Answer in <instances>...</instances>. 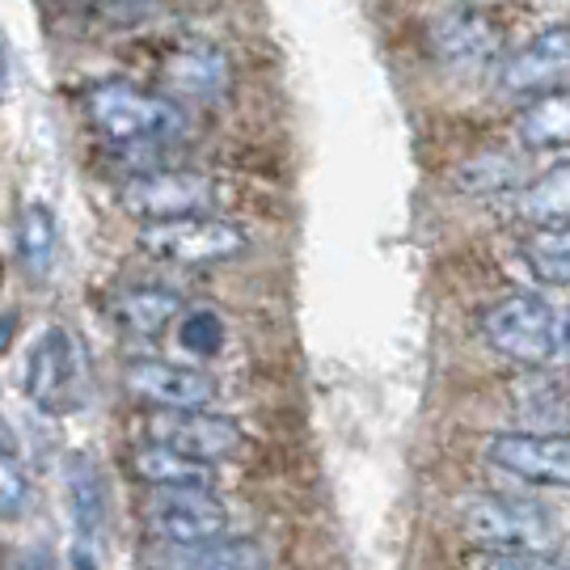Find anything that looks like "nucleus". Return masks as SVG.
<instances>
[{"label":"nucleus","instance_id":"nucleus-8","mask_svg":"<svg viewBox=\"0 0 570 570\" xmlns=\"http://www.w3.org/2000/svg\"><path fill=\"white\" fill-rule=\"evenodd\" d=\"M148 532H157L169 546H204L228 532V508L212 490L174 487L148 508Z\"/></svg>","mask_w":570,"mask_h":570},{"label":"nucleus","instance_id":"nucleus-7","mask_svg":"<svg viewBox=\"0 0 570 570\" xmlns=\"http://www.w3.org/2000/svg\"><path fill=\"white\" fill-rule=\"evenodd\" d=\"M487 461L529 487H562L570 490V435L550 431H499L487 440Z\"/></svg>","mask_w":570,"mask_h":570},{"label":"nucleus","instance_id":"nucleus-3","mask_svg":"<svg viewBox=\"0 0 570 570\" xmlns=\"http://www.w3.org/2000/svg\"><path fill=\"white\" fill-rule=\"evenodd\" d=\"M21 393L39 414H77L89 402V367H85L81 338L72 330L51 326L26 355Z\"/></svg>","mask_w":570,"mask_h":570},{"label":"nucleus","instance_id":"nucleus-11","mask_svg":"<svg viewBox=\"0 0 570 570\" xmlns=\"http://www.w3.org/2000/svg\"><path fill=\"white\" fill-rule=\"evenodd\" d=\"M570 77V26H550L546 35H537L529 47H520L503 72H499V89L503 94H550L562 89V81Z\"/></svg>","mask_w":570,"mask_h":570},{"label":"nucleus","instance_id":"nucleus-24","mask_svg":"<svg viewBox=\"0 0 570 570\" xmlns=\"http://www.w3.org/2000/svg\"><path fill=\"white\" fill-rule=\"evenodd\" d=\"M183 346L195 355H216L225 346V322L212 308H195L183 322Z\"/></svg>","mask_w":570,"mask_h":570},{"label":"nucleus","instance_id":"nucleus-9","mask_svg":"<svg viewBox=\"0 0 570 570\" xmlns=\"http://www.w3.org/2000/svg\"><path fill=\"white\" fill-rule=\"evenodd\" d=\"M122 385L144 402L169 410H204L220 397L216 376H207L199 367L169 364V360H127L122 364Z\"/></svg>","mask_w":570,"mask_h":570},{"label":"nucleus","instance_id":"nucleus-13","mask_svg":"<svg viewBox=\"0 0 570 570\" xmlns=\"http://www.w3.org/2000/svg\"><path fill=\"white\" fill-rule=\"evenodd\" d=\"M131 473L136 482L153 490H174V487H195V490H212L216 487V473H212V461H199V456H186V452L169 449V444H144V449L131 452Z\"/></svg>","mask_w":570,"mask_h":570},{"label":"nucleus","instance_id":"nucleus-10","mask_svg":"<svg viewBox=\"0 0 570 570\" xmlns=\"http://www.w3.org/2000/svg\"><path fill=\"white\" fill-rule=\"evenodd\" d=\"M148 435L161 440L169 449L199 456V461H225L245 449V431L237 419L228 414H199V410H183V414H153L148 419Z\"/></svg>","mask_w":570,"mask_h":570},{"label":"nucleus","instance_id":"nucleus-5","mask_svg":"<svg viewBox=\"0 0 570 570\" xmlns=\"http://www.w3.org/2000/svg\"><path fill=\"white\" fill-rule=\"evenodd\" d=\"M482 334L499 355L529 367L550 364L553 351H558V317L532 292H511V296L482 308Z\"/></svg>","mask_w":570,"mask_h":570},{"label":"nucleus","instance_id":"nucleus-20","mask_svg":"<svg viewBox=\"0 0 570 570\" xmlns=\"http://www.w3.org/2000/svg\"><path fill=\"white\" fill-rule=\"evenodd\" d=\"M520 258L532 271V279L550 287H570V225L529 233L520 245Z\"/></svg>","mask_w":570,"mask_h":570},{"label":"nucleus","instance_id":"nucleus-15","mask_svg":"<svg viewBox=\"0 0 570 570\" xmlns=\"http://www.w3.org/2000/svg\"><path fill=\"white\" fill-rule=\"evenodd\" d=\"M499 39L503 30L473 9H452L431 26V47L444 60H487L490 51H499Z\"/></svg>","mask_w":570,"mask_h":570},{"label":"nucleus","instance_id":"nucleus-4","mask_svg":"<svg viewBox=\"0 0 570 570\" xmlns=\"http://www.w3.org/2000/svg\"><path fill=\"white\" fill-rule=\"evenodd\" d=\"M140 249L148 258L178 266H216L233 263L249 249L242 225H233L225 216H174V220H153L140 228Z\"/></svg>","mask_w":570,"mask_h":570},{"label":"nucleus","instance_id":"nucleus-25","mask_svg":"<svg viewBox=\"0 0 570 570\" xmlns=\"http://www.w3.org/2000/svg\"><path fill=\"white\" fill-rule=\"evenodd\" d=\"M562 343L570 346V308H567V322H562Z\"/></svg>","mask_w":570,"mask_h":570},{"label":"nucleus","instance_id":"nucleus-23","mask_svg":"<svg viewBox=\"0 0 570 570\" xmlns=\"http://www.w3.org/2000/svg\"><path fill=\"white\" fill-rule=\"evenodd\" d=\"M26 499H30V478H26L18 452H13V440L4 431V452H0V515L4 520H18L21 511H26Z\"/></svg>","mask_w":570,"mask_h":570},{"label":"nucleus","instance_id":"nucleus-6","mask_svg":"<svg viewBox=\"0 0 570 570\" xmlns=\"http://www.w3.org/2000/svg\"><path fill=\"white\" fill-rule=\"evenodd\" d=\"M220 190L207 174L195 169H157V174H140L119 190V204L127 216H136L144 225L153 220H174V216H195L216 207Z\"/></svg>","mask_w":570,"mask_h":570},{"label":"nucleus","instance_id":"nucleus-14","mask_svg":"<svg viewBox=\"0 0 570 570\" xmlns=\"http://www.w3.org/2000/svg\"><path fill=\"white\" fill-rule=\"evenodd\" d=\"M165 81L190 98H216L228 85V56L204 39L178 42L165 56Z\"/></svg>","mask_w":570,"mask_h":570},{"label":"nucleus","instance_id":"nucleus-1","mask_svg":"<svg viewBox=\"0 0 570 570\" xmlns=\"http://www.w3.org/2000/svg\"><path fill=\"white\" fill-rule=\"evenodd\" d=\"M456 524L469 546L494 558L537 562L558 550V524L550 511L524 499H508V494H465L456 503Z\"/></svg>","mask_w":570,"mask_h":570},{"label":"nucleus","instance_id":"nucleus-22","mask_svg":"<svg viewBox=\"0 0 570 570\" xmlns=\"http://www.w3.org/2000/svg\"><path fill=\"white\" fill-rule=\"evenodd\" d=\"M178 553L183 567H263V550L254 541H233V537H216L204 546H183Z\"/></svg>","mask_w":570,"mask_h":570},{"label":"nucleus","instance_id":"nucleus-19","mask_svg":"<svg viewBox=\"0 0 570 570\" xmlns=\"http://www.w3.org/2000/svg\"><path fill=\"white\" fill-rule=\"evenodd\" d=\"M524 178H529L524 157L503 153V148L482 153V157H473V161H465L456 169V186H461L465 195H508V190H515Z\"/></svg>","mask_w":570,"mask_h":570},{"label":"nucleus","instance_id":"nucleus-2","mask_svg":"<svg viewBox=\"0 0 570 570\" xmlns=\"http://www.w3.org/2000/svg\"><path fill=\"white\" fill-rule=\"evenodd\" d=\"M89 122L102 131L110 144L122 148H140V144H174L190 131L183 106H174L169 98L140 89L131 81H102L89 89L85 98Z\"/></svg>","mask_w":570,"mask_h":570},{"label":"nucleus","instance_id":"nucleus-17","mask_svg":"<svg viewBox=\"0 0 570 570\" xmlns=\"http://www.w3.org/2000/svg\"><path fill=\"white\" fill-rule=\"evenodd\" d=\"M178 308H183V301L165 287H127L115 301V322L131 334H140V338H157L174 322Z\"/></svg>","mask_w":570,"mask_h":570},{"label":"nucleus","instance_id":"nucleus-16","mask_svg":"<svg viewBox=\"0 0 570 570\" xmlns=\"http://www.w3.org/2000/svg\"><path fill=\"white\" fill-rule=\"evenodd\" d=\"M515 131H520L524 148H532V153L570 148V89L537 94V102H529V110H520Z\"/></svg>","mask_w":570,"mask_h":570},{"label":"nucleus","instance_id":"nucleus-21","mask_svg":"<svg viewBox=\"0 0 570 570\" xmlns=\"http://www.w3.org/2000/svg\"><path fill=\"white\" fill-rule=\"evenodd\" d=\"M56 242H60V228L47 204H26L18 216V258L35 275H47V266L56 258Z\"/></svg>","mask_w":570,"mask_h":570},{"label":"nucleus","instance_id":"nucleus-12","mask_svg":"<svg viewBox=\"0 0 570 570\" xmlns=\"http://www.w3.org/2000/svg\"><path fill=\"white\" fill-rule=\"evenodd\" d=\"M63 482H68V508H72V529H77V553L72 562L77 567H94V546L106 529V482L98 465L85 456V452H72L63 461Z\"/></svg>","mask_w":570,"mask_h":570},{"label":"nucleus","instance_id":"nucleus-18","mask_svg":"<svg viewBox=\"0 0 570 570\" xmlns=\"http://www.w3.org/2000/svg\"><path fill=\"white\" fill-rule=\"evenodd\" d=\"M520 216H524L532 228L570 225V161L550 165V169L520 195Z\"/></svg>","mask_w":570,"mask_h":570}]
</instances>
